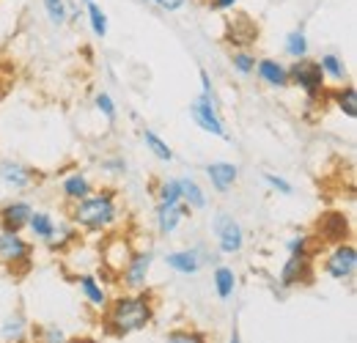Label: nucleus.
Listing matches in <instances>:
<instances>
[{
    "label": "nucleus",
    "instance_id": "f257e3e1",
    "mask_svg": "<svg viewBox=\"0 0 357 343\" xmlns=\"http://www.w3.org/2000/svg\"><path fill=\"white\" fill-rule=\"evenodd\" d=\"M157 313V297L146 291H121L110 297L107 307L102 310V330L113 338H130L143 333Z\"/></svg>",
    "mask_w": 357,
    "mask_h": 343
},
{
    "label": "nucleus",
    "instance_id": "f03ea898",
    "mask_svg": "<svg viewBox=\"0 0 357 343\" xmlns=\"http://www.w3.org/2000/svg\"><path fill=\"white\" fill-rule=\"evenodd\" d=\"M69 222L89 236H105L113 228H119L121 222V206H119V195L110 187L93 190L89 198L77 201L69 206Z\"/></svg>",
    "mask_w": 357,
    "mask_h": 343
},
{
    "label": "nucleus",
    "instance_id": "7ed1b4c3",
    "mask_svg": "<svg viewBox=\"0 0 357 343\" xmlns=\"http://www.w3.org/2000/svg\"><path fill=\"white\" fill-rule=\"evenodd\" d=\"M286 69H289V88L303 91L305 102H319V105H324L327 80H324V75H321L319 61H313V58H297V61L286 63Z\"/></svg>",
    "mask_w": 357,
    "mask_h": 343
},
{
    "label": "nucleus",
    "instance_id": "20e7f679",
    "mask_svg": "<svg viewBox=\"0 0 357 343\" xmlns=\"http://www.w3.org/2000/svg\"><path fill=\"white\" fill-rule=\"evenodd\" d=\"M33 264V242L17 231H0V266L8 272H28Z\"/></svg>",
    "mask_w": 357,
    "mask_h": 343
},
{
    "label": "nucleus",
    "instance_id": "39448f33",
    "mask_svg": "<svg viewBox=\"0 0 357 343\" xmlns=\"http://www.w3.org/2000/svg\"><path fill=\"white\" fill-rule=\"evenodd\" d=\"M212 236H215V250L220 256H239L245 250V228L242 222L228 212H218L212 217Z\"/></svg>",
    "mask_w": 357,
    "mask_h": 343
},
{
    "label": "nucleus",
    "instance_id": "423d86ee",
    "mask_svg": "<svg viewBox=\"0 0 357 343\" xmlns=\"http://www.w3.org/2000/svg\"><path fill=\"white\" fill-rule=\"evenodd\" d=\"M187 113H190L192 124L201 129V132H206V135H212V137H218V140H231V135H228V129H225L223 116H220L218 96H198V99H192Z\"/></svg>",
    "mask_w": 357,
    "mask_h": 343
},
{
    "label": "nucleus",
    "instance_id": "0eeeda50",
    "mask_svg": "<svg viewBox=\"0 0 357 343\" xmlns=\"http://www.w3.org/2000/svg\"><path fill=\"white\" fill-rule=\"evenodd\" d=\"M321 272H324L330 280H338V283L352 280L357 272V247L352 242L330 245V250L321 258Z\"/></svg>",
    "mask_w": 357,
    "mask_h": 343
},
{
    "label": "nucleus",
    "instance_id": "6e6552de",
    "mask_svg": "<svg viewBox=\"0 0 357 343\" xmlns=\"http://www.w3.org/2000/svg\"><path fill=\"white\" fill-rule=\"evenodd\" d=\"M151 269H154V253L151 250H132V256L127 258V264L119 272L124 291H146L149 280H151Z\"/></svg>",
    "mask_w": 357,
    "mask_h": 343
},
{
    "label": "nucleus",
    "instance_id": "1a4fd4ad",
    "mask_svg": "<svg viewBox=\"0 0 357 343\" xmlns=\"http://www.w3.org/2000/svg\"><path fill=\"white\" fill-rule=\"evenodd\" d=\"M319 245H338V242H349L352 236V220L349 215L338 212V209H327L316 220V231H313Z\"/></svg>",
    "mask_w": 357,
    "mask_h": 343
},
{
    "label": "nucleus",
    "instance_id": "9d476101",
    "mask_svg": "<svg viewBox=\"0 0 357 343\" xmlns=\"http://www.w3.org/2000/svg\"><path fill=\"white\" fill-rule=\"evenodd\" d=\"M0 181L8 190H31L39 181V173L28 168L25 162L14 160V157H3L0 160Z\"/></svg>",
    "mask_w": 357,
    "mask_h": 343
},
{
    "label": "nucleus",
    "instance_id": "9b49d317",
    "mask_svg": "<svg viewBox=\"0 0 357 343\" xmlns=\"http://www.w3.org/2000/svg\"><path fill=\"white\" fill-rule=\"evenodd\" d=\"M33 215V204L25 198H11L0 206V231H17L25 234V225Z\"/></svg>",
    "mask_w": 357,
    "mask_h": 343
},
{
    "label": "nucleus",
    "instance_id": "f8f14e48",
    "mask_svg": "<svg viewBox=\"0 0 357 343\" xmlns=\"http://www.w3.org/2000/svg\"><path fill=\"white\" fill-rule=\"evenodd\" d=\"M99 256H102V269L110 272V275L119 280L121 266L127 264V258L132 256L130 239H121V236H110V239H105V245L99 247Z\"/></svg>",
    "mask_w": 357,
    "mask_h": 343
},
{
    "label": "nucleus",
    "instance_id": "ddd939ff",
    "mask_svg": "<svg viewBox=\"0 0 357 343\" xmlns=\"http://www.w3.org/2000/svg\"><path fill=\"white\" fill-rule=\"evenodd\" d=\"M280 289H294V286H311L313 283V261L311 258H286V264L278 272Z\"/></svg>",
    "mask_w": 357,
    "mask_h": 343
},
{
    "label": "nucleus",
    "instance_id": "4468645a",
    "mask_svg": "<svg viewBox=\"0 0 357 343\" xmlns=\"http://www.w3.org/2000/svg\"><path fill=\"white\" fill-rule=\"evenodd\" d=\"M93 190H96V187H93V181H91V176L86 171H69L58 181V192H61V198H63L66 206H72V204L89 198Z\"/></svg>",
    "mask_w": 357,
    "mask_h": 343
},
{
    "label": "nucleus",
    "instance_id": "2eb2a0df",
    "mask_svg": "<svg viewBox=\"0 0 357 343\" xmlns=\"http://www.w3.org/2000/svg\"><path fill=\"white\" fill-rule=\"evenodd\" d=\"M253 75L267 88H272V91H286L289 88V69L278 58H259Z\"/></svg>",
    "mask_w": 357,
    "mask_h": 343
},
{
    "label": "nucleus",
    "instance_id": "dca6fc26",
    "mask_svg": "<svg viewBox=\"0 0 357 343\" xmlns=\"http://www.w3.org/2000/svg\"><path fill=\"white\" fill-rule=\"evenodd\" d=\"M187 217H192V209H190L187 204H176V206H157V209H154V225H157V234H160V236H174Z\"/></svg>",
    "mask_w": 357,
    "mask_h": 343
},
{
    "label": "nucleus",
    "instance_id": "f3484780",
    "mask_svg": "<svg viewBox=\"0 0 357 343\" xmlns=\"http://www.w3.org/2000/svg\"><path fill=\"white\" fill-rule=\"evenodd\" d=\"M77 289H80V294H83V300L89 302V307H93L96 313H102L105 307H107V302H110V294H107V286L102 283V277H96V275H77Z\"/></svg>",
    "mask_w": 357,
    "mask_h": 343
},
{
    "label": "nucleus",
    "instance_id": "a211bd4d",
    "mask_svg": "<svg viewBox=\"0 0 357 343\" xmlns=\"http://www.w3.org/2000/svg\"><path fill=\"white\" fill-rule=\"evenodd\" d=\"M206 181L212 184V190L215 192H231L234 187H236V181H239V168L234 165V162H209L206 168Z\"/></svg>",
    "mask_w": 357,
    "mask_h": 343
},
{
    "label": "nucleus",
    "instance_id": "6ab92c4d",
    "mask_svg": "<svg viewBox=\"0 0 357 343\" xmlns=\"http://www.w3.org/2000/svg\"><path fill=\"white\" fill-rule=\"evenodd\" d=\"M165 266H168L171 272H176V275L190 277V275H198V272L204 269V261H201L198 250H195V245H192V247L171 250V253L165 256Z\"/></svg>",
    "mask_w": 357,
    "mask_h": 343
},
{
    "label": "nucleus",
    "instance_id": "aec40b11",
    "mask_svg": "<svg viewBox=\"0 0 357 343\" xmlns=\"http://www.w3.org/2000/svg\"><path fill=\"white\" fill-rule=\"evenodd\" d=\"M324 102H330L341 116H347L349 121L357 119V88L352 83H341L335 88H327Z\"/></svg>",
    "mask_w": 357,
    "mask_h": 343
},
{
    "label": "nucleus",
    "instance_id": "412c9836",
    "mask_svg": "<svg viewBox=\"0 0 357 343\" xmlns=\"http://www.w3.org/2000/svg\"><path fill=\"white\" fill-rule=\"evenodd\" d=\"M55 228H58V220L50 215V212H42V209H33V215L28 220V225H25V234L31 236V242L36 245H50L52 242V236H55Z\"/></svg>",
    "mask_w": 357,
    "mask_h": 343
},
{
    "label": "nucleus",
    "instance_id": "4be33fe9",
    "mask_svg": "<svg viewBox=\"0 0 357 343\" xmlns=\"http://www.w3.org/2000/svg\"><path fill=\"white\" fill-rule=\"evenodd\" d=\"M225 36H228V42L234 44V49H239V47H250V44L259 39V25L250 22L248 17L228 20V25H225Z\"/></svg>",
    "mask_w": 357,
    "mask_h": 343
},
{
    "label": "nucleus",
    "instance_id": "5701e85b",
    "mask_svg": "<svg viewBox=\"0 0 357 343\" xmlns=\"http://www.w3.org/2000/svg\"><path fill=\"white\" fill-rule=\"evenodd\" d=\"M319 66H321V75L327 83H335V86L349 83V66H347L341 52H324L319 58Z\"/></svg>",
    "mask_w": 357,
    "mask_h": 343
},
{
    "label": "nucleus",
    "instance_id": "b1692460",
    "mask_svg": "<svg viewBox=\"0 0 357 343\" xmlns=\"http://www.w3.org/2000/svg\"><path fill=\"white\" fill-rule=\"evenodd\" d=\"M178 187H181V204H187L192 212H201L209 206V195L206 190L198 184V178L192 176H178Z\"/></svg>",
    "mask_w": 357,
    "mask_h": 343
},
{
    "label": "nucleus",
    "instance_id": "393cba45",
    "mask_svg": "<svg viewBox=\"0 0 357 343\" xmlns=\"http://www.w3.org/2000/svg\"><path fill=\"white\" fill-rule=\"evenodd\" d=\"M212 289H215L218 300L223 302H228L236 294V272H234V266H228V264H218L215 266V272H212Z\"/></svg>",
    "mask_w": 357,
    "mask_h": 343
},
{
    "label": "nucleus",
    "instance_id": "a878e982",
    "mask_svg": "<svg viewBox=\"0 0 357 343\" xmlns=\"http://www.w3.org/2000/svg\"><path fill=\"white\" fill-rule=\"evenodd\" d=\"M77 242H80V231H77L69 220H58L55 236H52V242L47 245V250H50V253H66V250L77 247Z\"/></svg>",
    "mask_w": 357,
    "mask_h": 343
},
{
    "label": "nucleus",
    "instance_id": "bb28decb",
    "mask_svg": "<svg viewBox=\"0 0 357 343\" xmlns=\"http://www.w3.org/2000/svg\"><path fill=\"white\" fill-rule=\"evenodd\" d=\"M319 250H321V245L316 242V236L305 234V231H300V234H294V236L286 239V253L291 258H311L313 261Z\"/></svg>",
    "mask_w": 357,
    "mask_h": 343
},
{
    "label": "nucleus",
    "instance_id": "cd10ccee",
    "mask_svg": "<svg viewBox=\"0 0 357 343\" xmlns=\"http://www.w3.org/2000/svg\"><path fill=\"white\" fill-rule=\"evenodd\" d=\"M28 330L31 327H28L25 316L22 313H11L0 324V338L6 343H28Z\"/></svg>",
    "mask_w": 357,
    "mask_h": 343
},
{
    "label": "nucleus",
    "instance_id": "c85d7f7f",
    "mask_svg": "<svg viewBox=\"0 0 357 343\" xmlns=\"http://www.w3.org/2000/svg\"><path fill=\"white\" fill-rule=\"evenodd\" d=\"M140 140H143V146H146V151L149 154H154L160 162H174V148L168 146V140H162L154 129H149V127H143L140 129Z\"/></svg>",
    "mask_w": 357,
    "mask_h": 343
},
{
    "label": "nucleus",
    "instance_id": "c756f323",
    "mask_svg": "<svg viewBox=\"0 0 357 343\" xmlns=\"http://www.w3.org/2000/svg\"><path fill=\"white\" fill-rule=\"evenodd\" d=\"M308 49H311V42H308V33H305L303 25H297V28H291V31L286 33V39H283V52H286L291 61L308 58Z\"/></svg>",
    "mask_w": 357,
    "mask_h": 343
},
{
    "label": "nucleus",
    "instance_id": "7c9ffc66",
    "mask_svg": "<svg viewBox=\"0 0 357 343\" xmlns=\"http://www.w3.org/2000/svg\"><path fill=\"white\" fill-rule=\"evenodd\" d=\"M86 20H89L91 33L96 39H107V33H110V17H107V11L96 0L86 3Z\"/></svg>",
    "mask_w": 357,
    "mask_h": 343
},
{
    "label": "nucleus",
    "instance_id": "2f4dec72",
    "mask_svg": "<svg viewBox=\"0 0 357 343\" xmlns=\"http://www.w3.org/2000/svg\"><path fill=\"white\" fill-rule=\"evenodd\" d=\"M154 198H157V206H176L181 204V187H178V178H160L157 187H154Z\"/></svg>",
    "mask_w": 357,
    "mask_h": 343
},
{
    "label": "nucleus",
    "instance_id": "473e14b6",
    "mask_svg": "<svg viewBox=\"0 0 357 343\" xmlns=\"http://www.w3.org/2000/svg\"><path fill=\"white\" fill-rule=\"evenodd\" d=\"M256 52L250 47H239V49H231V69L239 75V77H253V69H256Z\"/></svg>",
    "mask_w": 357,
    "mask_h": 343
},
{
    "label": "nucleus",
    "instance_id": "72a5a7b5",
    "mask_svg": "<svg viewBox=\"0 0 357 343\" xmlns=\"http://www.w3.org/2000/svg\"><path fill=\"white\" fill-rule=\"evenodd\" d=\"M66 335L55 324H33L28 330V343H63Z\"/></svg>",
    "mask_w": 357,
    "mask_h": 343
},
{
    "label": "nucleus",
    "instance_id": "f704fd0d",
    "mask_svg": "<svg viewBox=\"0 0 357 343\" xmlns=\"http://www.w3.org/2000/svg\"><path fill=\"white\" fill-rule=\"evenodd\" d=\"M93 107H96V113H99L105 121L116 124V119H119V105H116V99H113L107 91H96V93H93Z\"/></svg>",
    "mask_w": 357,
    "mask_h": 343
},
{
    "label": "nucleus",
    "instance_id": "c9c22d12",
    "mask_svg": "<svg viewBox=\"0 0 357 343\" xmlns=\"http://www.w3.org/2000/svg\"><path fill=\"white\" fill-rule=\"evenodd\" d=\"M42 11L52 28L66 25V0H42Z\"/></svg>",
    "mask_w": 357,
    "mask_h": 343
},
{
    "label": "nucleus",
    "instance_id": "e433bc0d",
    "mask_svg": "<svg viewBox=\"0 0 357 343\" xmlns=\"http://www.w3.org/2000/svg\"><path fill=\"white\" fill-rule=\"evenodd\" d=\"M165 343H209V335L204 330H192V327H176L168 333Z\"/></svg>",
    "mask_w": 357,
    "mask_h": 343
},
{
    "label": "nucleus",
    "instance_id": "4c0bfd02",
    "mask_svg": "<svg viewBox=\"0 0 357 343\" xmlns=\"http://www.w3.org/2000/svg\"><path fill=\"white\" fill-rule=\"evenodd\" d=\"M261 178H264V184H267L272 192H278V195H294V184H291L286 176L272 173V171H264V173H261Z\"/></svg>",
    "mask_w": 357,
    "mask_h": 343
},
{
    "label": "nucleus",
    "instance_id": "58836bf2",
    "mask_svg": "<svg viewBox=\"0 0 357 343\" xmlns=\"http://www.w3.org/2000/svg\"><path fill=\"white\" fill-rule=\"evenodd\" d=\"M99 165H102V171L107 173V176H124V173L130 171V165H127V160H124L121 154H110V157H105Z\"/></svg>",
    "mask_w": 357,
    "mask_h": 343
},
{
    "label": "nucleus",
    "instance_id": "ea45409f",
    "mask_svg": "<svg viewBox=\"0 0 357 343\" xmlns=\"http://www.w3.org/2000/svg\"><path fill=\"white\" fill-rule=\"evenodd\" d=\"M143 3H149V6H154L160 11H165V14H178V11H184L190 6V0H143Z\"/></svg>",
    "mask_w": 357,
    "mask_h": 343
},
{
    "label": "nucleus",
    "instance_id": "a19ab883",
    "mask_svg": "<svg viewBox=\"0 0 357 343\" xmlns=\"http://www.w3.org/2000/svg\"><path fill=\"white\" fill-rule=\"evenodd\" d=\"M239 6V0H206V8L215 11V14H225V11H234Z\"/></svg>",
    "mask_w": 357,
    "mask_h": 343
},
{
    "label": "nucleus",
    "instance_id": "79ce46f5",
    "mask_svg": "<svg viewBox=\"0 0 357 343\" xmlns=\"http://www.w3.org/2000/svg\"><path fill=\"white\" fill-rule=\"evenodd\" d=\"M198 80H201V96H215V83H212V77H209L206 69L198 72Z\"/></svg>",
    "mask_w": 357,
    "mask_h": 343
},
{
    "label": "nucleus",
    "instance_id": "37998d69",
    "mask_svg": "<svg viewBox=\"0 0 357 343\" xmlns=\"http://www.w3.org/2000/svg\"><path fill=\"white\" fill-rule=\"evenodd\" d=\"M80 20V6L77 0H66V22H77Z\"/></svg>",
    "mask_w": 357,
    "mask_h": 343
},
{
    "label": "nucleus",
    "instance_id": "c03bdc74",
    "mask_svg": "<svg viewBox=\"0 0 357 343\" xmlns=\"http://www.w3.org/2000/svg\"><path fill=\"white\" fill-rule=\"evenodd\" d=\"M63 343H99L96 338H89V335H80V338H66Z\"/></svg>",
    "mask_w": 357,
    "mask_h": 343
},
{
    "label": "nucleus",
    "instance_id": "a18cd8bd",
    "mask_svg": "<svg viewBox=\"0 0 357 343\" xmlns=\"http://www.w3.org/2000/svg\"><path fill=\"white\" fill-rule=\"evenodd\" d=\"M228 343H242V341H239V333H236V330L231 333V341H228Z\"/></svg>",
    "mask_w": 357,
    "mask_h": 343
},
{
    "label": "nucleus",
    "instance_id": "49530a36",
    "mask_svg": "<svg viewBox=\"0 0 357 343\" xmlns=\"http://www.w3.org/2000/svg\"><path fill=\"white\" fill-rule=\"evenodd\" d=\"M3 93H6V80L0 77V99H3Z\"/></svg>",
    "mask_w": 357,
    "mask_h": 343
},
{
    "label": "nucleus",
    "instance_id": "de8ad7c7",
    "mask_svg": "<svg viewBox=\"0 0 357 343\" xmlns=\"http://www.w3.org/2000/svg\"><path fill=\"white\" fill-rule=\"evenodd\" d=\"M80 3H83V6H86V3H91V0H80Z\"/></svg>",
    "mask_w": 357,
    "mask_h": 343
}]
</instances>
